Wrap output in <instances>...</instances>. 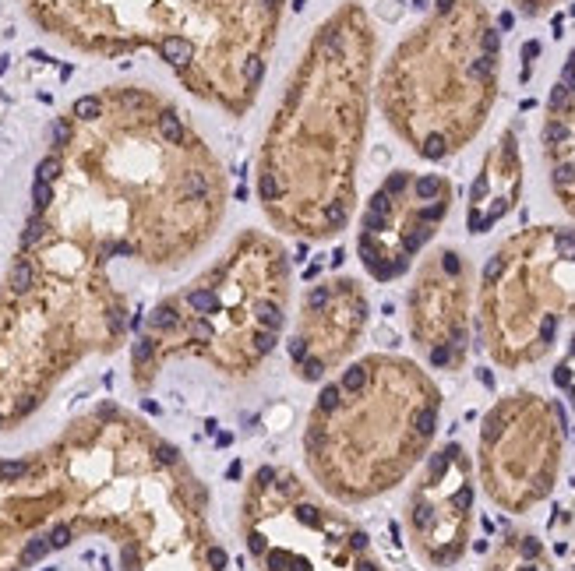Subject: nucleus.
Listing matches in <instances>:
<instances>
[{
	"label": "nucleus",
	"mask_w": 575,
	"mask_h": 571,
	"mask_svg": "<svg viewBox=\"0 0 575 571\" xmlns=\"http://www.w3.org/2000/svg\"><path fill=\"white\" fill-rule=\"evenodd\" d=\"M483 571H558V564L533 529H508L494 543Z\"/></svg>",
	"instance_id": "nucleus-18"
},
{
	"label": "nucleus",
	"mask_w": 575,
	"mask_h": 571,
	"mask_svg": "<svg viewBox=\"0 0 575 571\" xmlns=\"http://www.w3.org/2000/svg\"><path fill=\"white\" fill-rule=\"evenodd\" d=\"M476 526V462L459 441H445L420 462L406 504L403 529L416 561L434 571L456 568Z\"/></svg>",
	"instance_id": "nucleus-13"
},
{
	"label": "nucleus",
	"mask_w": 575,
	"mask_h": 571,
	"mask_svg": "<svg viewBox=\"0 0 575 571\" xmlns=\"http://www.w3.org/2000/svg\"><path fill=\"white\" fill-rule=\"evenodd\" d=\"M501 88V32L483 0H434L388 53L374 96L385 124L423 163L483 131Z\"/></svg>",
	"instance_id": "nucleus-8"
},
{
	"label": "nucleus",
	"mask_w": 575,
	"mask_h": 571,
	"mask_svg": "<svg viewBox=\"0 0 575 571\" xmlns=\"http://www.w3.org/2000/svg\"><path fill=\"white\" fill-rule=\"evenodd\" d=\"M572 571H575V554H572Z\"/></svg>",
	"instance_id": "nucleus-21"
},
{
	"label": "nucleus",
	"mask_w": 575,
	"mask_h": 571,
	"mask_svg": "<svg viewBox=\"0 0 575 571\" xmlns=\"http://www.w3.org/2000/svg\"><path fill=\"white\" fill-rule=\"evenodd\" d=\"M39 32L88 56L152 50L184 92L226 116L251 113L286 0H21Z\"/></svg>",
	"instance_id": "nucleus-4"
},
{
	"label": "nucleus",
	"mask_w": 575,
	"mask_h": 571,
	"mask_svg": "<svg viewBox=\"0 0 575 571\" xmlns=\"http://www.w3.org/2000/svg\"><path fill=\"white\" fill-rule=\"evenodd\" d=\"M476 328V279L470 258L441 244L420 258L406 289V332L431 371L456 374L470 360Z\"/></svg>",
	"instance_id": "nucleus-14"
},
{
	"label": "nucleus",
	"mask_w": 575,
	"mask_h": 571,
	"mask_svg": "<svg viewBox=\"0 0 575 571\" xmlns=\"http://www.w3.org/2000/svg\"><path fill=\"white\" fill-rule=\"evenodd\" d=\"M258 571H388L371 532L290 466H258L240 497Z\"/></svg>",
	"instance_id": "nucleus-10"
},
{
	"label": "nucleus",
	"mask_w": 575,
	"mask_h": 571,
	"mask_svg": "<svg viewBox=\"0 0 575 571\" xmlns=\"http://www.w3.org/2000/svg\"><path fill=\"white\" fill-rule=\"evenodd\" d=\"M554 384L561 388V392L568 395V402L575 406V332H572L568 349H565L561 364H558V371H554Z\"/></svg>",
	"instance_id": "nucleus-19"
},
{
	"label": "nucleus",
	"mask_w": 575,
	"mask_h": 571,
	"mask_svg": "<svg viewBox=\"0 0 575 571\" xmlns=\"http://www.w3.org/2000/svg\"><path fill=\"white\" fill-rule=\"evenodd\" d=\"M512 4H516V11L526 14V18H543L547 11H554L561 0H512Z\"/></svg>",
	"instance_id": "nucleus-20"
},
{
	"label": "nucleus",
	"mask_w": 575,
	"mask_h": 571,
	"mask_svg": "<svg viewBox=\"0 0 575 571\" xmlns=\"http://www.w3.org/2000/svg\"><path fill=\"white\" fill-rule=\"evenodd\" d=\"M293 268L279 236L240 229L208 268L163 296L131 339V381L152 388L170 360H201L223 377H251L283 342Z\"/></svg>",
	"instance_id": "nucleus-7"
},
{
	"label": "nucleus",
	"mask_w": 575,
	"mask_h": 571,
	"mask_svg": "<svg viewBox=\"0 0 575 571\" xmlns=\"http://www.w3.org/2000/svg\"><path fill=\"white\" fill-rule=\"evenodd\" d=\"M131 300L71 240L21 229L0 279V430L32 416L85 356L128 342Z\"/></svg>",
	"instance_id": "nucleus-5"
},
{
	"label": "nucleus",
	"mask_w": 575,
	"mask_h": 571,
	"mask_svg": "<svg viewBox=\"0 0 575 571\" xmlns=\"http://www.w3.org/2000/svg\"><path fill=\"white\" fill-rule=\"evenodd\" d=\"M456 205V184L445 173L392 169L356 219V258L374 282L403 279L427 251Z\"/></svg>",
	"instance_id": "nucleus-12"
},
{
	"label": "nucleus",
	"mask_w": 575,
	"mask_h": 571,
	"mask_svg": "<svg viewBox=\"0 0 575 571\" xmlns=\"http://www.w3.org/2000/svg\"><path fill=\"white\" fill-rule=\"evenodd\" d=\"M367 324L371 300L356 276H325L311 282L286 335L290 374L300 384H325L350 360H356Z\"/></svg>",
	"instance_id": "nucleus-15"
},
{
	"label": "nucleus",
	"mask_w": 575,
	"mask_h": 571,
	"mask_svg": "<svg viewBox=\"0 0 575 571\" xmlns=\"http://www.w3.org/2000/svg\"><path fill=\"white\" fill-rule=\"evenodd\" d=\"M212 497L180 448L99 402L28 455H0V571H28L81 536L113 539L120 571H226Z\"/></svg>",
	"instance_id": "nucleus-2"
},
{
	"label": "nucleus",
	"mask_w": 575,
	"mask_h": 571,
	"mask_svg": "<svg viewBox=\"0 0 575 571\" xmlns=\"http://www.w3.org/2000/svg\"><path fill=\"white\" fill-rule=\"evenodd\" d=\"M374 64L378 32L360 0H343L300 50L254 166V194L276 233L321 244L350 229Z\"/></svg>",
	"instance_id": "nucleus-3"
},
{
	"label": "nucleus",
	"mask_w": 575,
	"mask_h": 571,
	"mask_svg": "<svg viewBox=\"0 0 575 571\" xmlns=\"http://www.w3.org/2000/svg\"><path fill=\"white\" fill-rule=\"evenodd\" d=\"M441 388L416 360L367 353L336 371L304 419V466L339 504L396 490L431 455L441 427Z\"/></svg>",
	"instance_id": "nucleus-6"
},
{
	"label": "nucleus",
	"mask_w": 575,
	"mask_h": 571,
	"mask_svg": "<svg viewBox=\"0 0 575 571\" xmlns=\"http://www.w3.org/2000/svg\"><path fill=\"white\" fill-rule=\"evenodd\" d=\"M226 201L219 156L170 96L103 85L57 116L25 222L103 264L180 268L212 244Z\"/></svg>",
	"instance_id": "nucleus-1"
},
{
	"label": "nucleus",
	"mask_w": 575,
	"mask_h": 571,
	"mask_svg": "<svg viewBox=\"0 0 575 571\" xmlns=\"http://www.w3.org/2000/svg\"><path fill=\"white\" fill-rule=\"evenodd\" d=\"M543 166L554 201L575 219V46L568 50L543 110Z\"/></svg>",
	"instance_id": "nucleus-17"
},
{
	"label": "nucleus",
	"mask_w": 575,
	"mask_h": 571,
	"mask_svg": "<svg viewBox=\"0 0 575 571\" xmlns=\"http://www.w3.org/2000/svg\"><path fill=\"white\" fill-rule=\"evenodd\" d=\"M575 321V226H526L491 251L476 286V335L491 364L523 371L547 360Z\"/></svg>",
	"instance_id": "nucleus-9"
},
{
	"label": "nucleus",
	"mask_w": 575,
	"mask_h": 571,
	"mask_svg": "<svg viewBox=\"0 0 575 571\" xmlns=\"http://www.w3.org/2000/svg\"><path fill=\"white\" fill-rule=\"evenodd\" d=\"M523 198V148L516 127H505L483 152L466 198V233L483 236L505 222Z\"/></svg>",
	"instance_id": "nucleus-16"
},
{
	"label": "nucleus",
	"mask_w": 575,
	"mask_h": 571,
	"mask_svg": "<svg viewBox=\"0 0 575 571\" xmlns=\"http://www.w3.org/2000/svg\"><path fill=\"white\" fill-rule=\"evenodd\" d=\"M561 406L533 388H516L491 402L476 434V479L487 501L508 515L543 504L565 466Z\"/></svg>",
	"instance_id": "nucleus-11"
}]
</instances>
